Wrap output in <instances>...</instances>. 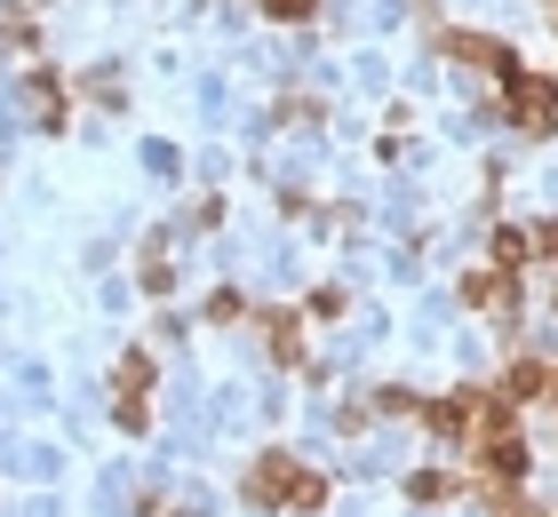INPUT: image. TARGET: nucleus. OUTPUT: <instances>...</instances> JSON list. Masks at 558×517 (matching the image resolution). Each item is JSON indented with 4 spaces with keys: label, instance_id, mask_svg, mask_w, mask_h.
<instances>
[{
    "label": "nucleus",
    "instance_id": "nucleus-1",
    "mask_svg": "<svg viewBox=\"0 0 558 517\" xmlns=\"http://www.w3.org/2000/svg\"><path fill=\"white\" fill-rule=\"evenodd\" d=\"M247 494H256V502H303V509H319L327 485H319L312 470H295L288 454H264L256 470H247Z\"/></svg>",
    "mask_w": 558,
    "mask_h": 517
},
{
    "label": "nucleus",
    "instance_id": "nucleus-2",
    "mask_svg": "<svg viewBox=\"0 0 558 517\" xmlns=\"http://www.w3.org/2000/svg\"><path fill=\"white\" fill-rule=\"evenodd\" d=\"M511 112L526 136H550V120H558V88L550 81H526V72H511Z\"/></svg>",
    "mask_w": 558,
    "mask_h": 517
},
{
    "label": "nucleus",
    "instance_id": "nucleus-3",
    "mask_svg": "<svg viewBox=\"0 0 558 517\" xmlns=\"http://www.w3.org/2000/svg\"><path fill=\"white\" fill-rule=\"evenodd\" d=\"M271 350H279V358L303 350V343H295V310H271Z\"/></svg>",
    "mask_w": 558,
    "mask_h": 517
},
{
    "label": "nucleus",
    "instance_id": "nucleus-4",
    "mask_svg": "<svg viewBox=\"0 0 558 517\" xmlns=\"http://www.w3.org/2000/svg\"><path fill=\"white\" fill-rule=\"evenodd\" d=\"M271 16H312V0H264Z\"/></svg>",
    "mask_w": 558,
    "mask_h": 517
}]
</instances>
